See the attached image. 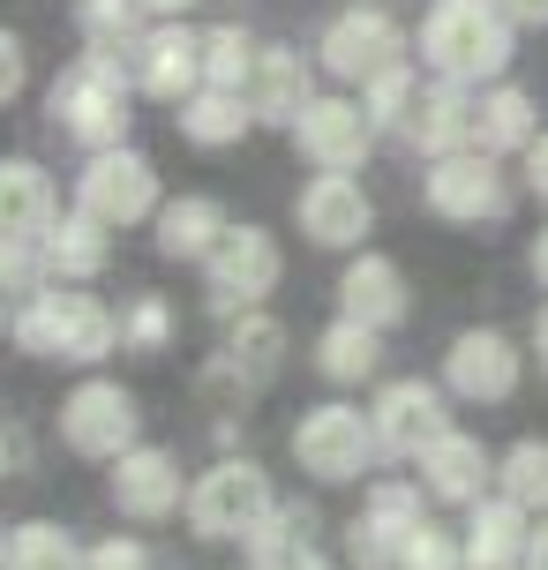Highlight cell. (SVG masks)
Returning <instances> with one entry per match:
<instances>
[{"instance_id": "b9f144b4", "label": "cell", "mask_w": 548, "mask_h": 570, "mask_svg": "<svg viewBox=\"0 0 548 570\" xmlns=\"http://www.w3.org/2000/svg\"><path fill=\"white\" fill-rule=\"evenodd\" d=\"M496 8H503L519 30H548V0H496Z\"/></svg>"}, {"instance_id": "277c9868", "label": "cell", "mask_w": 548, "mask_h": 570, "mask_svg": "<svg viewBox=\"0 0 548 570\" xmlns=\"http://www.w3.org/2000/svg\"><path fill=\"white\" fill-rule=\"evenodd\" d=\"M271 511H278V495H271V473L256 458H218L188 481V533L196 541H248Z\"/></svg>"}, {"instance_id": "7c38bea8", "label": "cell", "mask_w": 548, "mask_h": 570, "mask_svg": "<svg viewBox=\"0 0 548 570\" xmlns=\"http://www.w3.org/2000/svg\"><path fill=\"white\" fill-rule=\"evenodd\" d=\"M429 518V488L421 481H369L361 518L346 525V563L353 570H399L405 533Z\"/></svg>"}, {"instance_id": "8fae6325", "label": "cell", "mask_w": 548, "mask_h": 570, "mask_svg": "<svg viewBox=\"0 0 548 570\" xmlns=\"http://www.w3.org/2000/svg\"><path fill=\"white\" fill-rule=\"evenodd\" d=\"M405 46H413V38H405V23L391 16V8H346V16H331V23H323L316 60H323V76H331V83L361 90L369 76H383L391 60H413Z\"/></svg>"}, {"instance_id": "f907efd6", "label": "cell", "mask_w": 548, "mask_h": 570, "mask_svg": "<svg viewBox=\"0 0 548 570\" xmlns=\"http://www.w3.org/2000/svg\"><path fill=\"white\" fill-rule=\"evenodd\" d=\"M0 331H8V315H0Z\"/></svg>"}, {"instance_id": "1f68e13d", "label": "cell", "mask_w": 548, "mask_h": 570, "mask_svg": "<svg viewBox=\"0 0 548 570\" xmlns=\"http://www.w3.org/2000/svg\"><path fill=\"white\" fill-rule=\"evenodd\" d=\"M496 488H503L511 503H526L534 518L548 511V443L541 435H519L511 451L496 458Z\"/></svg>"}, {"instance_id": "f35d334b", "label": "cell", "mask_w": 548, "mask_h": 570, "mask_svg": "<svg viewBox=\"0 0 548 570\" xmlns=\"http://www.w3.org/2000/svg\"><path fill=\"white\" fill-rule=\"evenodd\" d=\"M84 570H150V548L136 533H106L98 548H84Z\"/></svg>"}, {"instance_id": "bcb514c9", "label": "cell", "mask_w": 548, "mask_h": 570, "mask_svg": "<svg viewBox=\"0 0 548 570\" xmlns=\"http://www.w3.org/2000/svg\"><path fill=\"white\" fill-rule=\"evenodd\" d=\"M526 271H534V278H541V285H548V226H541V233H534V248H526Z\"/></svg>"}, {"instance_id": "9c48e42d", "label": "cell", "mask_w": 548, "mask_h": 570, "mask_svg": "<svg viewBox=\"0 0 548 570\" xmlns=\"http://www.w3.org/2000/svg\"><path fill=\"white\" fill-rule=\"evenodd\" d=\"M286 278V248L278 233L263 226H226V240L203 256V285H211V308L218 315H241V308H263Z\"/></svg>"}, {"instance_id": "d590c367", "label": "cell", "mask_w": 548, "mask_h": 570, "mask_svg": "<svg viewBox=\"0 0 548 570\" xmlns=\"http://www.w3.org/2000/svg\"><path fill=\"white\" fill-rule=\"evenodd\" d=\"M174 345V301L166 293H136L120 308V353H166Z\"/></svg>"}, {"instance_id": "f546056e", "label": "cell", "mask_w": 548, "mask_h": 570, "mask_svg": "<svg viewBox=\"0 0 548 570\" xmlns=\"http://www.w3.org/2000/svg\"><path fill=\"white\" fill-rule=\"evenodd\" d=\"M0 570H84V541L53 518H23V525H8V563Z\"/></svg>"}, {"instance_id": "ba28073f", "label": "cell", "mask_w": 548, "mask_h": 570, "mask_svg": "<svg viewBox=\"0 0 548 570\" xmlns=\"http://www.w3.org/2000/svg\"><path fill=\"white\" fill-rule=\"evenodd\" d=\"M158 166H150L136 142H114V150H90L84 173H76V210H90L98 226H144V218H158Z\"/></svg>"}, {"instance_id": "ab89813d", "label": "cell", "mask_w": 548, "mask_h": 570, "mask_svg": "<svg viewBox=\"0 0 548 570\" xmlns=\"http://www.w3.org/2000/svg\"><path fill=\"white\" fill-rule=\"evenodd\" d=\"M30 83V46L16 38V30H0V106H16Z\"/></svg>"}, {"instance_id": "d6986e66", "label": "cell", "mask_w": 548, "mask_h": 570, "mask_svg": "<svg viewBox=\"0 0 548 570\" xmlns=\"http://www.w3.org/2000/svg\"><path fill=\"white\" fill-rule=\"evenodd\" d=\"M413 465H421L429 503H451V511H473V503L496 488V451L481 443V435H466V428H443Z\"/></svg>"}, {"instance_id": "4fadbf2b", "label": "cell", "mask_w": 548, "mask_h": 570, "mask_svg": "<svg viewBox=\"0 0 548 570\" xmlns=\"http://www.w3.org/2000/svg\"><path fill=\"white\" fill-rule=\"evenodd\" d=\"M293 226H301L309 248L353 256V248H369V233H375V203L353 173H316V180H301V196H293Z\"/></svg>"}, {"instance_id": "83f0119b", "label": "cell", "mask_w": 548, "mask_h": 570, "mask_svg": "<svg viewBox=\"0 0 548 570\" xmlns=\"http://www.w3.org/2000/svg\"><path fill=\"white\" fill-rule=\"evenodd\" d=\"M174 128H180V142H196V150H233V142L256 128V114H248L241 90L203 83V90H188V98L174 106Z\"/></svg>"}, {"instance_id": "f5cc1de1", "label": "cell", "mask_w": 548, "mask_h": 570, "mask_svg": "<svg viewBox=\"0 0 548 570\" xmlns=\"http://www.w3.org/2000/svg\"><path fill=\"white\" fill-rule=\"evenodd\" d=\"M519 570H526V563H519Z\"/></svg>"}, {"instance_id": "5bb4252c", "label": "cell", "mask_w": 548, "mask_h": 570, "mask_svg": "<svg viewBox=\"0 0 548 570\" xmlns=\"http://www.w3.org/2000/svg\"><path fill=\"white\" fill-rule=\"evenodd\" d=\"M369 421H375V443H383V458L413 465V458H421L436 435L451 428V391H443V383H421V375H391V383L375 391Z\"/></svg>"}, {"instance_id": "8d00e7d4", "label": "cell", "mask_w": 548, "mask_h": 570, "mask_svg": "<svg viewBox=\"0 0 548 570\" xmlns=\"http://www.w3.org/2000/svg\"><path fill=\"white\" fill-rule=\"evenodd\" d=\"M399 570H466V533H451V525H436V518H421L413 533H405V556Z\"/></svg>"}, {"instance_id": "5b68a950", "label": "cell", "mask_w": 548, "mask_h": 570, "mask_svg": "<svg viewBox=\"0 0 548 570\" xmlns=\"http://www.w3.org/2000/svg\"><path fill=\"white\" fill-rule=\"evenodd\" d=\"M375 458H383V443H375V421L361 405L331 399V405H309V413L293 421V465L316 488L361 481V473H375Z\"/></svg>"}, {"instance_id": "c3c4849f", "label": "cell", "mask_w": 548, "mask_h": 570, "mask_svg": "<svg viewBox=\"0 0 548 570\" xmlns=\"http://www.w3.org/2000/svg\"><path fill=\"white\" fill-rule=\"evenodd\" d=\"M0 563H8V525H0Z\"/></svg>"}, {"instance_id": "603a6c76", "label": "cell", "mask_w": 548, "mask_h": 570, "mask_svg": "<svg viewBox=\"0 0 548 570\" xmlns=\"http://www.w3.org/2000/svg\"><path fill=\"white\" fill-rule=\"evenodd\" d=\"M466 570H519L526 563V533H534V511L511 503L503 488H489L473 511H466Z\"/></svg>"}, {"instance_id": "8992f818", "label": "cell", "mask_w": 548, "mask_h": 570, "mask_svg": "<svg viewBox=\"0 0 548 570\" xmlns=\"http://www.w3.org/2000/svg\"><path fill=\"white\" fill-rule=\"evenodd\" d=\"M421 203H429L443 226H496L511 210V180H503V158H489L481 142L466 150H443L421 173Z\"/></svg>"}, {"instance_id": "e575fe53", "label": "cell", "mask_w": 548, "mask_h": 570, "mask_svg": "<svg viewBox=\"0 0 548 570\" xmlns=\"http://www.w3.org/2000/svg\"><path fill=\"white\" fill-rule=\"evenodd\" d=\"M293 548H309V518L278 503V511H271V518L256 525V533L241 541V563H248V570H278V563L293 556Z\"/></svg>"}, {"instance_id": "d4e9b609", "label": "cell", "mask_w": 548, "mask_h": 570, "mask_svg": "<svg viewBox=\"0 0 548 570\" xmlns=\"http://www.w3.org/2000/svg\"><path fill=\"white\" fill-rule=\"evenodd\" d=\"M60 218L53 173L38 158H0V240H38Z\"/></svg>"}, {"instance_id": "4dcf8cb0", "label": "cell", "mask_w": 548, "mask_h": 570, "mask_svg": "<svg viewBox=\"0 0 548 570\" xmlns=\"http://www.w3.org/2000/svg\"><path fill=\"white\" fill-rule=\"evenodd\" d=\"M76 23H84V46L90 53H136V38L150 30L144 0H76Z\"/></svg>"}, {"instance_id": "4316f807", "label": "cell", "mask_w": 548, "mask_h": 570, "mask_svg": "<svg viewBox=\"0 0 548 570\" xmlns=\"http://www.w3.org/2000/svg\"><path fill=\"white\" fill-rule=\"evenodd\" d=\"M38 248H46V271L68 285H90L106 263H114V226H98L90 210H60L53 226L38 233Z\"/></svg>"}, {"instance_id": "60d3db41", "label": "cell", "mask_w": 548, "mask_h": 570, "mask_svg": "<svg viewBox=\"0 0 548 570\" xmlns=\"http://www.w3.org/2000/svg\"><path fill=\"white\" fill-rule=\"evenodd\" d=\"M519 158H526V188H534V196L548 203V128H541V136H534V142H526Z\"/></svg>"}, {"instance_id": "44dd1931", "label": "cell", "mask_w": 548, "mask_h": 570, "mask_svg": "<svg viewBox=\"0 0 548 570\" xmlns=\"http://www.w3.org/2000/svg\"><path fill=\"white\" fill-rule=\"evenodd\" d=\"M473 114H481V90L473 83H443V76H429L399 136L413 142L421 158H443V150H466V142H473Z\"/></svg>"}, {"instance_id": "ffe728a7", "label": "cell", "mask_w": 548, "mask_h": 570, "mask_svg": "<svg viewBox=\"0 0 548 570\" xmlns=\"http://www.w3.org/2000/svg\"><path fill=\"white\" fill-rule=\"evenodd\" d=\"M241 98H248V114H256L263 128H293L301 106L316 98V68H309L301 46H263L256 68H248V83H241Z\"/></svg>"}, {"instance_id": "816d5d0a", "label": "cell", "mask_w": 548, "mask_h": 570, "mask_svg": "<svg viewBox=\"0 0 548 570\" xmlns=\"http://www.w3.org/2000/svg\"><path fill=\"white\" fill-rule=\"evenodd\" d=\"M241 570H248V563H241Z\"/></svg>"}, {"instance_id": "74e56055", "label": "cell", "mask_w": 548, "mask_h": 570, "mask_svg": "<svg viewBox=\"0 0 548 570\" xmlns=\"http://www.w3.org/2000/svg\"><path fill=\"white\" fill-rule=\"evenodd\" d=\"M38 285H53V271H46V248L38 240H0V293H38Z\"/></svg>"}, {"instance_id": "2e32d148", "label": "cell", "mask_w": 548, "mask_h": 570, "mask_svg": "<svg viewBox=\"0 0 548 570\" xmlns=\"http://www.w3.org/2000/svg\"><path fill=\"white\" fill-rule=\"evenodd\" d=\"M120 518L136 525H166L174 511H188V481H180V458L158 451V443H136V451L114 458V481H106Z\"/></svg>"}, {"instance_id": "30bf717a", "label": "cell", "mask_w": 548, "mask_h": 570, "mask_svg": "<svg viewBox=\"0 0 548 570\" xmlns=\"http://www.w3.org/2000/svg\"><path fill=\"white\" fill-rule=\"evenodd\" d=\"M286 136H293V150H301V158H309L316 173H361L383 128L369 120L361 90H353V98H346V90H316Z\"/></svg>"}, {"instance_id": "cb8c5ba5", "label": "cell", "mask_w": 548, "mask_h": 570, "mask_svg": "<svg viewBox=\"0 0 548 570\" xmlns=\"http://www.w3.org/2000/svg\"><path fill=\"white\" fill-rule=\"evenodd\" d=\"M226 203L218 196H174L158 203V218H150V240H158V256L166 263H203L218 240H226Z\"/></svg>"}, {"instance_id": "9a60e30c", "label": "cell", "mask_w": 548, "mask_h": 570, "mask_svg": "<svg viewBox=\"0 0 548 570\" xmlns=\"http://www.w3.org/2000/svg\"><path fill=\"white\" fill-rule=\"evenodd\" d=\"M519 375H526V353L511 331H459L451 338V353H443V391L466 405H503L519 399Z\"/></svg>"}, {"instance_id": "7dc6e473", "label": "cell", "mask_w": 548, "mask_h": 570, "mask_svg": "<svg viewBox=\"0 0 548 570\" xmlns=\"http://www.w3.org/2000/svg\"><path fill=\"white\" fill-rule=\"evenodd\" d=\"M534 361H541V375H548V301L534 308Z\"/></svg>"}, {"instance_id": "52a82bcc", "label": "cell", "mask_w": 548, "mask_h": 570, "mask_svg": "<svg viewBox=\"0 0 548 570\" xmlns=\"http://www.w3.org/2000/svg\"><path fill=\"white\" fill-rule=\"evenodd\" d=\"M60 443L90 465H114L120 451L144 443V405L136 391H120L114 375H84L68 399H60Z\"/></svg>"}, {"instance_id": "f1b7e54d", "label": "cell", "mask_w": 548, "mask_h": 570, "mask_svg": "<svg viewBox=\"0 0 548 570\" xmlns=\"http://www.w3.org/2000/svg\"><path fill=\"white\" fill-rule=\"evenodd\" d=\"M534 136H541V106H534V90H519V83H481L473 142H481L489 158H519Z\"/></svg>"}, {"instance_id": "484cf974", "label": "cell", "mask_w": 548, "mask_h": 570, "mask_svg": "<svg viewBox=\"0 0 548 570\" xmlns=\"http://www.w3.org/2000/svg\"><path fill=\"white\" fill-rule=\"evenodd\" d=\"M316 375H323V383H339V391H353V383H375V375H383V331L339 308V315L316 331Z\"/></svg>"}, {"instance_id": "e0dca14e", "label": "cell", "mask_w": 548, "mask_h": 570, "mask_svg": "<svg viewBox=\"0 0 548 570\" xmlns=\"http://www.w3.org/2000/svg\"><path fill=\"white\" fill-rule=\"evenodd\" d=\"M128 76H136V90H144V98L180 106L188 90H203V30H188V16L150 23L144 38H136V53H128Z\"/></svg>"}, {"instance_id": "ac0fdd59", "label": "cell", "mask_w": 548, "mask_h": 570, "mask_svg": "<svg viewBox=\"0 0 548 570\" xmlns=\"http://www.w3.org/2000/svg\"><path fill=\"white\" fill-rule=\"evenodd\" d=\"M278 368H286V323L263 315V308H241V315H233V331H226V353L203 368V391H226V383H233V391L248 399V391H263Z\"/></svg>"}, {"instance_id": "7bdbcfd3", "label": "cell", "mask_w": 548, "mask_h": 570, "mask_svg": "<svg viewBox=\"0 0 548 570\" xmlns=\"http://www.w3.org/2000/svg\"><path fill=\"white\" fill-rule=\"evenodd\" d=\"M526 570H548V511L534 518V533H526Z\"/></svg>"}, {"instance_id": "7402d4cb", "label": "cell", "mask_w": 548, "mask_h": 570, "mask_svg": "<svg viewBox=\"0 0 548 570\" xmlns=\"http://www.w3.org/2000/svg\"><path fill=\"white\" fill-rule=\"evenodd\" d=\"M339 308L375 323V331H399L405 315H413V285L391 256H375V248H353V263L339 271Z\"/></svg>"}, {"instance_id": "d6a6232c", "label": "cell", "mask_w": 548, "mask_h": 570, "mask_svg": "<svg viewBox=\"0 0 548 570\" xmlns=\"http://www.w3.org/2000/svg\"><path fill=\"white\" fill-rule=\"evenodd\" d=\"M413 98H421V68H413V60H391L383 76H369V83H361V106H369V120L383 128V136H399V128H405Z\"/></svg>"}, {"instance_id": "3957f363", "label": "cell", "mask_w": 548, "mask_h": 570, "mask_svg": "<svg viewBox=\"0 0 548 570\" xmlns=\"http://www.w3.org/2000/svg\"><path fill=\"white\" fill-rule=\"evenodd\" d=\"M136 98H144V90H136V76H128L120 53H84V60H68V68L53 76L46 120H53L76 150H114V142H128Z\"/></svg>"}, {"instance_id": "ee69618b", "label": "cell", "mask_w": 548, "mask_h": 570, "mask_svg": "<svg viewBox=\"0 0 548 570\" xmlns=\"http://www.w3.org/2000/svg\"><path fill=\"white\" fill-rule=\"evenodd\" d=\"M278 570H339V563H331V556H323V548L309 541V548H293V556H286V563H278Z\"/></svg>"}, {"instance_id": "681fc988", "label": "cell", "mask_w": 548, "mask_h": 570, "mask_svg": "<svg viewBox=\"0 0 548 570\" xmlns=\"http://www.w3.org/2000/svg\"><path fill=\"white\" fill-rule=\"evenodd\" d=\"M0 473H8V435H0Z\"/></svg>"}, {"instance_id": "6da1fadb", "label": "cell", "mask_w": 548, "mask_h": 570, "mask_svg": "<svg viewBox=\"0 0 548 570\" xmlns=\"http://www.w3.org/2000/svg\"><path fill=\"white\" fill-rule=\"evenodd\" d=\"M8 338H16V353H30V361H60V368H98L106 353H120V315L98 301V293H84V285H38L23 308L8 315Z\"/></svg>"}, {"instance_id": "836d02e7", "label": "cell", "mask_w": 548, "mask_h": 570, "mask_svg": "<svg viewBox=\"0 0 548 570\" xmlns=\"http://www.w3.org/2000/svg\"><path fill=\"white\" fill-rule=\"evenodd\" d=\"M256 38L241 23H218V30H203V83H218V90H241L248 83V68H256Z\"/></svg>"}, {"instance_id": "f6af8a7d", "label": "cell", "mask_w": 548, "mask_h": 570, "mask_svg": "<svg viewBox=\"0 0 548 570\" xmlns=\"http://www.w3.org/2000/svg\"><path fill=\"white\" fill-rule=\"evenodd\" d=\"M188 8H196V0H144L150 23H174V16H188Z\"/></svg>"}, {"instance_id": "7a4b0ae2", "label": "cell", "mask_w": 548, "mask_h": 570, "mask_svg": "<svg viewBox=\"0 0 548 570\" xmlns=\"http://www.w3.org/2000/svg\"><path fill=\"white\" fill-rule=\"evenodd\" d=\"M519 60V23L496 0H429L421 16V68L443 83H503V68Z\"/></svg>"}]
</instances>
